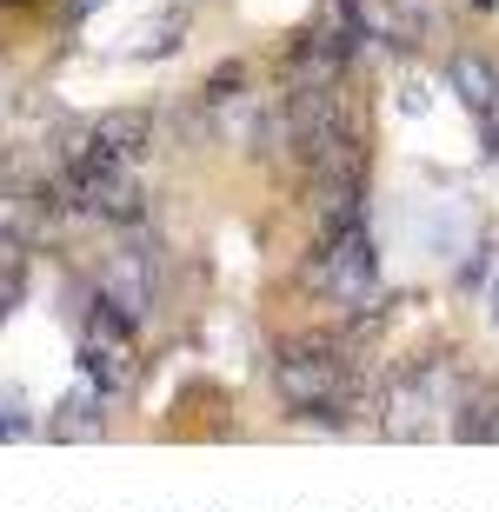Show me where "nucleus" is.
Returning <instances> with one entry per match:
<instances>
[{
    "label": "nucleus",
    "mask_w": 499,
    "mask_h": 512,
    "mask_svg": "<svg viewBox=\"0 0 499 512\" xmlns=\"http://www.w3.org/2000/svg\"><path fill=\"white\" fill-rule=\"evenodd\" d=\"M273 393L293 419H320V426H346L353 399H360V366L333 333H307V340L280 346L273 360Z\"/></svg>",
    "instance_id": "nucleus-1"
},
{
    "label": "nucleus",
    "mask_w": 499,
    "mask_h": 512,
    "mask_svg": "<svg viewBox=\"0 0 499 512\" xmlns=\"http://www.w3.org/2000/svg\"><path fill=\"white\" fill-rule=\"evenodd\" d=\"M453 413H460V386H453V366L446 360L406 366L400 380H393V393H386V433H400V439L440 433V426H453Z\"/></svg>",
    "instance_id": "nucleus-2"
},
{
    "label": "nucleus",
    "mask_w": 499,
    "mask_h": 512,
    "mask_svg": "<svg viewBox=\"0 0 499 512\" xmlns=\"http://www.w3.org/2000/svg\"><path fill=\"white\" fill-rule=\"evenodd\" d=\"M373 280H380V260H373L366 227L327 233V240H320V253L307 260V286L320 293V300H333V306H360L366 293H373Z\"/></svg>",
    "instance_id": "nucleus-3"
},
{
    "label": "nucleus",
    "mask_w": 499,
    "mask_h": 512,
    "mask_svg": "<svg viewBox=\"0 0 499 512\" xmlns=\"http://www.w3.org/2000/svg\"><path fill=\"white\" fill-rule=\"evenodd\" d=\"M373 34H380L386 47H420V40H426V14H420V7H406V0H386L380 14H373Z\"/></svg>",
    "instance_id": "nucleus-7"
},
{
    "label": "nucleus",
    "mask_w": 499,
    "mask_h": 512,
    "mask_svg": "<svg viewBox=\"0 0 499 512\" xmlns=\"http://www.w3.org/2000/svg\"><path fill=\"white\" fill-rule=\"evenodd\" d=\"M100 300L114 306V313H127V320H147L154 300H160V253L147 240L107 253L100 260Z\"/></svg>",
    "instance_id": "nucleus-5"
},
{
    "label": "nucleus",
    "mask_w": 499,
    "mask_h": 512,
    "mask_svg": "<svg viewBox=\"0 0 499 512\" xmlns=\"http://www.w3.org/2000/svg\"><path fill=\"white\" fill-rule=\"evenodd\" d=\"M446 87L466 100V114H480V127H486V153H499V120H493L499 74L486 67L480 54H453V60H446Z\"/></svg>",
    "instance_id": "nucleus-6"
},
{
    "label": "nucleus",
    "mask_w": 499,
    "mask_h": 512,
    "mask_svg": "<svg viewBox=\"0 0 499 512\" xmlns=\"http://www.w3.org/2000/svg\"><path fill=\"white\" fill-rule=\"evenodd\" d=\"M80 360H87L94 393H127V386H134V373H140V360H134V320H127V313H114L107 300L87 306Z\"/></svg>",
    "instance_id": "nucleus-4"
},
{
    "label": "nucleus",
    "mask_w": 499,
    "mask_h": 512,
    "mask_svg": "<svg viewBox=\"0 0 499 512\" xmlns=\"http://www.w3.org/2000/svg\"><path fill=\"white\" fill-rule=\"evenodd\" d=\"M100 433V413H94V399H87V393H67V399H60V419H54V439H94Z\"/></svg>",
    "instance_id": "nucleus-8"
}]
</instances>
